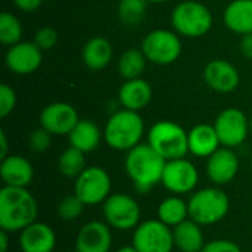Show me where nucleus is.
<instances>
[{"instance_id":"f257e3e1","label":"nucleus","mask_w":252,"mask_h":252,"mask_svg":"<svg viewBox=\"0 0 252 252\" xmlns=\"http://www.w3.org/2000/svg\"><path fill=\"white\" fill-rule=\"evenodd\" d=\"M38 205L27 188L3 186L0 189V229L19 233L37 221Z\"/></svg>"},{"instance_id":"f03ea898","label":"nucleus","mask_w":252,"mask_h":252,"mask_svg":"<svg viewBox=\"0 0 252 252\" xmlns=\"http://www.w3.org/2000/svg\"><path fill=\"white\" fill-rule=\"evenodd\" d=\"M165 164L167 161L149 143H140L127 152L124 168L136 190L146 193L161 183Z\"/></svg>"},{"instance_id":"7ed1b4c3","label":"nucleus","mask_w":252,"mask_h":252,"mask_svg":"<svg viewBox=\"0 0 252 252\" xmlns=\"http://www.w3.org/2000/svg\"><path fill=\"white\" fill-rule=\"evenodd\" d=\"M145 133V123L139 112L130 109L117 111L109 117L103 128V139L106 145L120 152H128L140 145Z\"/></svg>"},{"instance_id":"20e7f679","label":"nucleus","mask_w":252,"mask_h":252,"mask_svg":"<svg viewBox=\"0 0 252 252\" xmlns=\"http://www.w3.org/2000/svg\"><path fill=\"white\" fill-rule=\"evenodd\" d=\"M189 219L204 226H213L226 219L230 210V199L219 186L204 188L190 195Z\"/></svg>"},{"instance_id":"39448f33","label":"nucleus","mask_w":252,"mask_h":252,"mask_svg":"<svg viewBox=\"0 0 252 252\" xmlns=\"http://www.w3.org/2000/svg\"><path fill=\"white\" fill-rule=\"evenodd\" d=\"M148 143L165 159L186 158L189 154L188 131L174 121H158L148 131Z\"/></svg>"},{"instance_id":"423d86ee","label":"nucleus","mask_w":252,"mask_h":252,"mask_svg":"<svg viewBox=\"0 0 252 252\" xmlns=\"http://www.w3.org/2000/svg\"><path fill=\"white\" fill-rule=\"evenodd\" d=\"M173 30L188 38H199L213 28V13L210 9L195 0L180 1L170 16Z\"/></svg>"},{"instance_id":"0eeeda50","label":"nucleus","mask_w":252,"mask_h":252,"mask_svg":"<svg viewBox=\"0 0 252 252\" xmlns=\"http://www.w3.org/2000/svg\"><path fill=\"white\" fill-rule=\"evenodd\" d=\"M102 213L109 227L120 232L134 230L142 223L140 205L127 193H111L102 204Z\"/></svg>"},{"instance_id":"6e6552de","label":"nucleus","mask_w":252,"mask_h":252,"mask_svg":"<svg viewBox=\"0 0 252 252\" xmlns=\"http://www.w3.org/2000/svg\"><path fill=\"white\" fill-rule=\"evenodd\" d=\"M140 49L149 62L155 65H171L182 55V41L176 31L158 28L143 37Z\"/></svg>"},{"instance_id":"1a4fd4ad","label":"nucleus","mask_w":252,"mask_h":252,"mask_svg":"<svg viewBox=\"0 0 252 252\" xmlns=\"http://www.w3.org/2000/svg\"><path fill=\"white\" fill-rule=\"evenodd\" d=\"M111 189L112 182L108 171L97 165L86 167L74 183V193L86 204V207L103 204L109 198Z\"/></svg>"},{"instance_id":"9d476101","label":"nucleus","mask_w":252,"mask_h":252,"mask_svg":"<svg viewBox=\"0 0 252 252\" xmlns=\"http://www.w3.org/2000/svg\"><path fill=\"white\" fill-rule=\"evenodd\" d=\"M137 252H171L174 247L173 229L161 220L142 221L133 233V244Z\"/></svg>"},{"instance_id":"9b49d317","label":"nucleus","mask_w":252,"mask_h":252,"mask_svg":"<svg viewBox=\"0 0 252 252\" xmlns=\"http://www.w3.org/2000/svg\"><path fill=\"white\" fill-rule=\"evenodd\" d=\"M214 128L221 146L233 149L241 146L247 140L250 133V120L241 109L226 108L217 115L214 121Z\"/></svg>"},{"instance_id":"f8f14e48","label":"nucleus","mask_w":252,"mask_h":252,"mask_svg":"<svg viewBox=\"0 0 252 252\" xmlns=\"http://www.w3.org/2000/svg\"><path fill=\"white\" fill-rule=\"evenodd\" d=\"M199 182L198 168L186 158L167 161L161 185L173 195L190 193Z\"/></svg>"},{"instance_id":"ddd939ff","label":"nucleus","mask_w":252,"mask_h":252,"mask_svg":"<svg viewBox=\"0 0 252 252\" xmlns=\"http://www.w3.org/2000/svg\"><path fill=\"white\" fill-rule=\"evenodd\" d=\"M80 121L77 109L66 102H53L40 112V127L52 136H68Z\"/></svg>"},{"instance_id":"4468645a","label":"nucleus","mask_w":252,"mask_h":252,"mask_svg":"<svg viewBox=\"0 0 252 252\" xmlns=\"http://www.w3.org/2000/svg\"><path fill=\"white\" fill-rule=\"evenodd\" d=\"M43 61V50L34 41H19L10 46L4 55L7 69L16 75H30L35 72Z\"/></svg>"},{"instance_id":"2eb2a0df","label":"nucleus","mask_w":252,"mask_h":252,"mask_svg":"<svg viewBox=\"0 0 252 252\" xmlns=\"http://www.w3.org/2000/svg\"><path fill=\"white\" fill-rule=\"evenodd\" d=\"M205 171L208 179L216 186H226L238 176L239 158L232 148L221 146L211 157L207 158Z\"/></svg>"},{"instance_id":"dca6fc26","label":"nucleus","mask_w":252,"mask_h":252,"mask_svg":"<svg viewBox=\"0 0 252 252\" xmlns=\"http://www.w3.org/2000/svg\"><path fill=\"white\" fill-rule=\"evenodd\" d=\"M112 233L106 221H89L75 236V252H111Z\"/></svg>"},{"instance_id":"f3484780","label":"nucleus","mask_w":252,"mask_h":252,"mask_svg":"<svg viewBox=\"0 0 252 252\" xmlns=\"http://www.w3.org/2000/svg\"><path fill=\"white\" fill-rule=\"evenodd\" d=\"M207 86L217 93H232L239 87L241 75L238 68L224 59H213L204 68Z\"/></svg>"},{"instance_id":"a211bd4d","label":"nucleus","mask_w":252,"mask_h":252,"mask_svg":"<svg viewBox=\"0 0 252 252\" xmlns=\"http://www.w3.org/2000/svg\"><path fill=\"white\" fill-rule=\"evenodd\" d=\"M18 244L22 252H53L56 235L49 224L34 221L19 232Z\"/></svg>"},{"instance_id":"6ab92c4d","label":"nucleus","mask_w":252,"mask_h":252,"mask_svg":"<svg viewBox=\"0 0 252 252\" xmlns=\"http://www.w3.org/2000/svg\"><path fill=\"white\" fill-rule=\"evenodd\" d=\"M0 179L3 186L28 188L34 179V167L25 157L10 154L0 161Z\"/></svg>"},{"instance_id":"aec40b11","label":"nucleus","mask_w":252,"mask_h":252,"mask_svg":"<svg viewBox=\"0 0 252 252\" xmlns=\"http://www.w3.org/2000/svg\"><path fill=\"white\" fill-rule=\"evenodd\" d=\"M154 92L151 84L143 78L126 80V83L120 87L118 100L124 109L130 111H142L152 100Z\"/></svg>"},{"instance_id":"412c9836","label":"nucleus","mask_w":252,"mask_h":252,"mask_svg":"<svg viewBox=\"0 0 252 252\" xmlns=\"http://www.w3.org/2000/svg\"><path fill=\"white\" fill-rule=\"evenodd\" d=\"M188 137L189 152L198 158H208L221 146L217 131L211 124H198L192 127Z\"/></svg>"},{"instance_id":"4be33fe9","label":"nucleus","mask_w":252,"mask_h":252,"mask_svg":"<svg viewBox=\"0 0 252 252\" xmlns=\"http://www.w3.org/2000/svg\"><path fill=\"white\" fill-rule=\"evenodd\" d=\"M224 25L241 35L252 32V0H233L223 12Z\"/></svg>"},{"instance_id":"5701e85b","label":"nucleus","mask_w":252,"mask_h":252,"mask_svg":"<svg viewBox=\"0 0 252 252\" xmlns=\"http://www.w3.org/2000/svg\"><path fill=\"white\" fill-rule=\"evenodd\" d=\"M114 56V50H112V44L109 43L108 38L105 37H93L90 38L81 52V58L84 65L90 69V71H102L103 68H106Z\"/></svg>"},{"instance_id":"b1692460","label":"nucleus","mask_w":252,"mask_h":252,"mask_svg":"<svg viewBox=\"0 0 252 252\" xmlns=\"http://www.w3.org/2000/svg\"><path fill=\"white\" fill-rule=\"evenodd\" d=\"M174 247L180 252H201L205 247L202 226L188 219L179 226L173 227Z\"/></svg>"},{"instance_id":"393cba45","label":"nucleus","mask_w":252,"mask_h":252,"mask_svg":"<svg viewBox=\"0 0 252 252\" xmlns=\"http://www.w3.org/2000/svg\"><path fill=\"white\" fill-rule=\"evenodd\" d=\"M102 136L103 134L97 127V124H94L90 120H80L68 134V140H69V146H74L81 152L89 154L97 149Z\"/></svg>"},{"instance_id":"a878e982","label":"nucleus","mask_w":252,"mask_h":252,"mask_svg":"<svg viewBox=\"0 0 252 252\" xmlns=\"http://www.w3.org/2000/svg\"><path fill=\"white\" fill-rule=\"evenodd\" d=\"M157 216L158 220L173 229L189 219V205L179 195H173L159 202Z\"/></svg>"},{"instance_id":"bb28decb","label":"nucleus","mask_w":252,"mask_h":252,"mask_svg":"<svg viewBox=\"0 0 252 252\" xmlns=\"http://www.w3.org/2000/svg\"><path fill=\"white\" fill-rule=\"evenodd\" d=\"M146 62L148 59L142 49H127L118 59V72L124 80L142 78Z\"/></svg>"},{"instance_id":"cd10ccee","label":"nucleus","mask_w":252,"mask_h":252,"mask_svg":"<svg viewBox=\"0 0 252 252\" xmlns=\"http://www.w3.org/2000/svg\"><path fill=\"white\" fill-rule=\"evenodd\" d=\"M86 154L74 146L66 148L58 159V168L61 174L68 179H77L86 170Z\"/></svg>"},{"instance_id":"c85d7f7f","label":"nucleus","mask_w":252,"mask_h":252,"mask_svg":"<svg viewBox=\"0 0 252 252\" xmlns=\"http://www.w3.org/2000/svg\"><path fill=\"white\" fill-rule=\"evenodd\" d=\"M146 0H120L117 6L118 19L127 27L139 25L146 15Z\"/></svg>"},{"instance_id":"c756f323","label":"nucleus","mask_w":252,"mask_h":252,"mask_svg":"<svg viewBox=\"0 0 252 252\" xmlns=\"http://www.w3.org/2000/svg\"><path fill=\"white\" fill-rule=\"evenodd\" d=\"M21 37H22V25L19 19L9 12H1L0 13V43L10 47L19 43Z\"/></svg>"},{"instance_id":"7c9ffc66","label":"nucleus","mask_w":252,"mask_h":252,"mask_svg":"<svg viewBox=\"0 0 252 252\" xmlns=\"http://www.w3.org/2000/svg\"><path fill=\"white\" fill-rule=\"evenodd\" d=\"M84 208H86V204L75 193H72L61 199L58 205V214L63 221H74L80 219Z\"/></svg>"},{"instance_id":"2f4dec72","label":"nucleus","mask_w":252,"mask_h":252,"mask_svg":"<svg viewBox=\"0 0 252 252\" xmlns=\"http://www.w3.org/2000/svg\"><path fill=\"white\" fill-rule=\"evenodd\" d=\"M50 143H52V134L43 127L32 130L28 136V146L35 154L46 152L50 148Z\"/></svg>"},{"instance_id":"473e14b6","label":"nucleus","mask_w":252,"mask_h":252,"mask_svg":"<svg viewBox=\"0 0 252 252\" xmlns=\"http://www.w3.org/2000/svg\"><path fill=\"white\" fill-rule=\"evenodd\" d=\"M59 34L55 28L50 27H43L34 34V43L41 49V50H50L58 44Z\"/></svg>"},{"instance_id":"72a5a7b5","label":"nucleus","mask_w":252,"mask_h":252,"mask_svg":"<svg viewBox=\"0 0 252 252\" xmlns=\"http://www.w3.org/2000/svg\"><path fill=\"white\" fill-rule=\"evenodd\" d=\"M15 105H16L15 90L6 83L0 84V118H6L15 109Z\"/></svg>"},{"instance_id":"f704fd0d","label":"nucleus","mask_w":252,"mask_h":252,"mask_svg":"<svg viewBox=\"0 0 252 252\" xmlns=\"http://www.w3.org/2000/svg\"><path fill=\"white\" fill-rule=\"evenodd\" d=\"M201 252H242V250L230 239H216L207 242Z\"/></svg>"},{"instance_id":"c9c22d12","label":"nucleus","mask_w":252,"mask_h":252,"mask_svg":"<svg viewBox=\"0 0 252 252\" xmlns=\"http://www.w3.org/2000/svg\"><path fill=\"white\" fill-rule=\"evenodd\" d=\"M239 47H241V53H242V56H244L245 59H250V61H252V32L242 35Z\"/></svg>"},{"instance_id":"e433bc0d","label":"nucleus","mask_w":252,"mask_h":252,"mask_svg":"<svg viewBox=\"0 0 252 252\" xmlns=\"http://www.w3.org/2000/svg\"><path fill=\"white\" fill-rule=\"evenodd\" d=\"M43 0H13L15 6L22 12H34L40 7Z\"/></svg>"},{"instance_id":"4c0bfd02","label":"nucleus","mask_w":252,"mask_h":252,"mask_svg":"<svg viewBox=\"0 0 252 252\" xmlns=\"http://www.w3.org/2000/svg\"><path fill=\"white\" fill-rule=\"evenodd\" d=\"M9 154V145H7V137H6V133L4 130H0V161L3 158H6Z\"/></svg>"},{"instance_id":"58836bf2","label":"nucleus","mask_w":252,"mask_h":252,"mask_svg":"<svg viewBox=\"0 0 252 252\" xmlns=\"http://www.w3.org/2000/svg\"><path fill=\"white\" fill-rule=\"evenodd\" d=\"M9 232L0 229V252H7L9 250Z\"/></svg>"},{"instance_id":"ea45409f","label":"nucleus","mask_w":252,"mask_h":252,"mask_svg":"<svg viewBox=\"0 0 252 252\" xmlns=\"http://www.w3.org/2000/svg\"><path fill=\"white\" fill-rule=\"evenodd\" d=\"M115 252H137V250L133 245H127V247H121L118 248Z\"/></svg>"},{"instance_id":"a19ab883","label":"nucleus","mask_w":252,"mask_h":252,"mask_svg":"<svg viewBox=\"0 0 252 252\" xmlns=\"http://www.w3.org/2000/svg\"><path fill=\"white\" fill-rule=\"evenodd\" d=\"M148 3H154V4H161V3H165V1H170V0H146Z\"/></svg>"},{"instance_id":"79ce46f5","label":"nucleus","mask_w":252,"mask_h":252,"mask_svg":"<svg viewBox=\"0 0 252 252\" xmlns=\"http://www.w3.org/2000/svg\"><path fill=\"white\" fill-rule=\"evenodd\" d=\"M250 131L252 133V115L250 117Z\"/></svg>"},{"instance_id":"37998d69","label":"nucleus","mask_w":252,"mask_h":252,"mask_svg":"<svg viewBox=\"0 0 252 252\" xmlns=\"http://www.w3.org/2000/svg\"><path fill=\"white\" fill-rule=\"evenodd\" d=\"M250 164H251V170H252V154H251V161H250Z\"/></svg>"},{"instance_id":"c03bdc74","label":"nucleus","mask_w":252,"mask_h":252,"mask_svg":"<svg viewBox=\"0 0 252 252\" xmlns=\"http://www.w3.org/2000/svg\"><path fill=\"white\" fill-rule=\"evenodd\" d=\"M65 252H75V250H74V251H65Z\"/></svg>"}]
</instances>
